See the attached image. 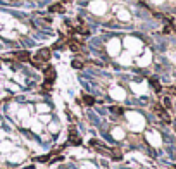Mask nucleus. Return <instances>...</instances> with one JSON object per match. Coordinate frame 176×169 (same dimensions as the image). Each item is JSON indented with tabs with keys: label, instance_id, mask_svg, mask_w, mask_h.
<instances>
[{
	"label": "nucleus",
	"instance_id": "f257e3e1",
	"mask_svg": "<svg viewBox=\"0 0 176 169\" xmlns=\"http://www.w3.org/2000/svg\"><path fill=\"white\" fill-rule=\"evenodd\" d=\"M50 57H52V52H50V48H40V50L35 54L33 66H35V67H41V64L48 62V60H50Z\"/></svg>",
	"mask_w": 176,
	"mask_h": 169
},
{
	"label": "nucleus",
	"instance_id": "20e7f679",
	"mask_svg": "<svg viewBox=\"0 0 176 169\" xmlns=\"http://www.w3.org/2000/svg\"><path fill=\"white\" fill-rule=\"evenodd\" d=\"M154 111H156V114L162 119V121H166V123H169V116H168V112L162 109V105H159V104H156L154 105Z\"/></svg>",
	"mask_w": 176,
	"mask_h": 169
},
{
	"label": "nucleus",
	"instance_id": "f03ea898",
	"mask_svg": "<svg viewBox=\"0 0 176 169\" xmlns=\"http://www.w3.org/2000/svg\"><path fill=\"white\" fill-rule=\"evenodd\" d=\"M43 74H45V86L43 88H50L52 86V83L55 81V69L52 67V66H47L45 67V71H43Z\"/></svg>",
	"mask_w": 176,
	"mask_h": 169
},
{
	"label": "nucleus",
	"instance_id": "423d86ee",
	"mask_svg": "<svg viewBox=\"0 0 176 169\" xmlns=\"http://www.w3.org/2000/svg\"><path fill=\"white\" fill-rule=\"evenodd\" d=\"M50 12H59V14H62V12H64V3H54V5H50Z\"/></svg>",
	"mask_w": 176,
	"mask_h": 169
},
{
	"label": "nucleus",
	"instance_id": "39448f33",
	"mask_svg": "<svg viewBox=\"0 0 176 169\" xmlns=\"http://www.w3.org/2000/svg\"><path fill=\"white\" fill-rule=\"evenodd\" d=\"M69 143H73V145L81 143V138H80V135H78V131L74 128H69Z\"/></svg>",
	"mask_w": 176,
	"mask_h": 169
},
{
	"label": "nucleus",
	"instance_id": "9d476101",
	"mask_svg": "<svg viewBox=\"0 0 176 169\" xmlns=\"http://www.w3.org/2000/svg\"><path fill=\"white\" fill-rule=\"evenodd\" d=\"M111 111L116 112V114H123V109H119V107H111Z\"/></svg>",
	"mask_w": 176,
	"mask_h": 169
},
{
	"label": "nucleus",
	"instance_id": "0eeeda50",
	"mask_svg": "<svg viewBox=\"0 0 176 169\" xmlns=\"http://www.w3.org/2000/svg\"><path fill=\"white\" fill-rule=\"evenodd\" d=\"M83 104H85V105H93V104H95V98L90 97V95H83Z\"/></svg>",
	"mask_w": 176,
	"mask_h": 169
},
{
	"label": "nucleus",
	"instance_id": "6e6552de",
	"mask_svg": "<svg viewBox=\"0 0 176 169\" xmlns=\"http://www.w3.org/2000/svg\"><path fill=\"white\" fill-rule=\"evenodd\" d=\"M150 85H152V86H154V90H156V92H157V93H159V92H161V90H162V88H161V85H159V81H157V79H156V78H150Z\"/></svg>",
	"mask_w": 176,
	"mask_h": 169
},
{
	"label": "nucleus",
	"instance_id": "f8f14e48",
	"mask_svg": "<svg viewBox=\"0 0 176 169\" xmlns=\"http://www.w3.org/2000/svg\"><path fill=\"white\" fill-rule=\"evenodd\" d=\"M69 2H73V0H62V3H69Z\"/></svg>",
	"mask_w": 176,
	"mask_h": 169
},
{
	"label": "nucleus",
	"instance_id": "7ed1b4c3",
	"mask_svg": "<svg viewBox=\"0 0 176 169\" xmlns=\"http://www.w3.org/2000/svg\"><path fill=\"white\" fill-rule=\"evenodd\" d=\"M12 57H14L16 60H19V62H28V60H31V55H29V52H24V50L12 54Z\"/></svg>",
	"mask_w": 176,
	"mask_h": 169
},
{
	"label": "nucleus",
	"instance_id": "9b49d317",
	"mask_svg": "<svg viewBox=\"0 0 176 169\" xmlns=\"http://www.w3.org/2000/svg\"><path fill=\"white\" fill-rule=\"evenodd\" d=\"M168 92H169V93H175V95H176V86H169V88H168Z\"/></svg>",
	"mask_w": 176,
	"mask_h": 169
},
{
	"label": "nucleus",
	"instance_id": "1a4fd4ad",
	"mask_svg": "<svg viewBox=\"0 0 176 169\" xmlns=\"http://www.w3.org/2000/svg\"><path fill=\"white\" fill-rule=\"evenodd\" d=\"M83 66H85V62H83V60H78V59H74V60H73V67H74V69H81Z\"/></svg>",
	"mask_w": 176,
	"mask_h": 169
}]
</instances>
